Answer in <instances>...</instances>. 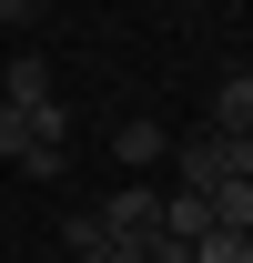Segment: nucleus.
<instances>
[{"label": "nucleus", "instance_id": "nucleus-6", "mask_svg": "<svg viewBox=\"0 0 253 263\" xmlns=\"http://www.w3.org/2000/svg\"><path fill=\"white\" fill-rule=\"evenodd\" d=\"M213 132H253V71H233L213 91Z\"/></svg>", "mask_w": 253, "mask_h": 263}, {"label": "nucleus", "instance_id": "nucleus-7", "mask_svg": "<svg viewBox=\"0 0 253 263\" xmlns=\"http://www.w3.org/2000/svg\"><path fill=\"white\" fill-rule=\"evenodd\" d=\"M192 263H253V233H233V223H213L203 243H192Z\"/></svg>", "mask_w": 253, "mask_h": 263}, {"label": "nucleus", "instance_id": "nucleus-11", "mask_svg": "<svg viewBox=\"0 0 253 263\" xmlns=\"http://www.w3.org/2000/svg\"><path fill=\"white\" fill-rule=\"evenodd\" d=\"M21 21H31V0H0V31H21Z\"/></svg>", "mask_w": 253, "mask_h": 263}, {"label": "nucleus", "instance_id": "nucleus-1", "mask_svg": "<svg viewBox=\"0 0 253 263\" xmlns=\"http://www.w3.org/2000/svg\"><path fill=\"white\" fill-rule=\"evenodd\" d=\"M101 233H112V243H152L162 233V193L152 182H122V193L101 202Z\"/></svg>", "mask_w": 253, "mask_h": 263}, {"label": "nucleus", "instance_id": "nucleus-2", "mask_svg": "<svg viewBox=\"0 0 253 263\" xmlns=\"http://www.w3.org/2000/svg\"><path fill=\"white\" fill-rule=\"evenodd\" d=\"M0 101H10V111H41V101H61V91H51V61H41V51H10V71H0Z\"/></svg>", "mask_w": 253, "mask_h": 263}, {"label": "nucleus", "instance_id": "nucleus-3", "mask_svg": "<svg viewBox=\"0 0 253 263\" xmlns=\"http://www.w3.org/2000/svg\"><path fill=\"white\" fill-rule=\"evenodd\" d=\"M112 152H122L132 172H152L162 152H172V132H162V122H122V132H112Z\"/></svg>", "mask_w": 253, "mask_h": 263}, {"label": "nucleus", "instance_id": "nucleus-5", "mask_svg": "<svg viewBox=\"0 0 253 263\" xmlns=\"http://www.w3.org/2000/svg\"><path fill=\"white\" fill-rule=\"evenodd\" d=\"M162 233H172V243H203V233H213V202H203V193H172V202H162Z\"/></svg>", "mask_w": 253, "mask_h": 263}, {"label": "nucleus", "instance_id": "nucleus-9", "mask_svg": "<svg viewBox=\"0 0 253 263\" xmlns=\"http://www.w3.org/2000/svg\"><path fill=\"white\" fill-rule=\"evenodd\" d=\"M21 142H31V122H21V111L0 101V162H21Z\"/></svg>", "mask_w": 253, "mask_h": 263}, {"label": "nucleus", "instance_id": "nucleus-4", "mask_svg": "<svg viewBox=\"0 0 253 263\" xmlns=\"http://www.w3.org/2000/svg\"><path fill=\"white\" fill-rule=\"evenodd\" d=\"M203 202H213V223H233V233H253V172H223V182H213V193H203Z\"/></svg>", "mask_w": 253, "mask_h": 263}, {"label": "nucleus", "instance_id": "nucleus-10", "mask_svg": "<svg viewBox=\"0 0 253 263\" xmlns=\"http://www.w3.org/2000/svg\"><path fill=\"white\" fill-rule=\"evenodd\" d=\"M92 263H152V253H142V243H112V253H92Z\"/></svg>", "mask_w": 253, "mask_h": 263}, {"label": "nucleus", "instance_id": "nucleus-8", "mask_svg": "<svg viewBox=\"0 0 253 263\" xmlns=\"http://www.w3.org/2000/svg\"><path fill=\"white\" fill-rule=\"evenodd\" d=\"M71 253L92 263V253H112V233H101V213H71Z\"/></svg>", "mask_w": 253, "mask_h": 263}]
</instances>
